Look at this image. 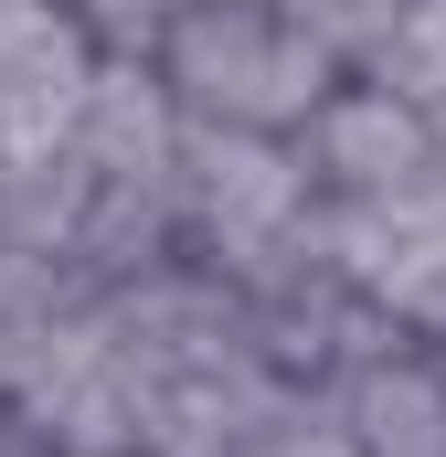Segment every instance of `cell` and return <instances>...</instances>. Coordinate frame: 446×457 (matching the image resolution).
I'll use <instances>...</instances> for the list:
<instances>
[{
  "mask_svg": "<svg viewBox=\"0 0 446 457\" xmlns=\"http://www.w3.org/2000/svg\"><path fill=\"white\" fill-rule=\"evenodd\" d=\"M149 75L170 86V107H181V117L298 138L309 107L330 96L351 64H340L330 43H309L277 0H181L170 32H160V54H149Z\"/></svg>",
  "mask_w": 446,
  "mask_h": 457,
  "instance_id": "1",
  "label": "cell"
},
{
  "mask_svg": "<svg viewBox=\"0 0 446 457\" xmlns=\"http://www.w3.org/2000/svg\"><path fill=\"white\" fill-rule=\"evenodd\" d=\"M170 181H181V234H192L202 266H234V255L298 234V213L319 203L298 138H277V128H213V117H181V170Z\"/></svg>",
  "mask_w": 446,
  "mask_h": 457,
  "instance_id": "2",
  "label": "cell"
},
{
  "mask_svg": "<svg viewBox=\"0 0 446 457\" xmlns=\"http://www.w3.org/2000/svg\"><path fill=\"white\" fill-rule=\"evenodd\" d=\"M298 160H309V192H319V203H446L436 117L404 107V96L372 86V75H340L330 96L309 107Z\"/></svg>",
  "mask_w": 446,
  "mask_h": 457,
  "instance_id": "3",
  "label": "cell"
},
{
  "mask_svg": "<svg viewBox=\"0 0 446 457\" xmlns=\"http://www.w3.org/2000/svg\"><path fill=\"white\" fill-rule=\"evenodd\" d=\"M319 394H330L351 457H446V351L393 341L351 372H330Z\"/></svg>",
  "mask_w": 446,
  "mask_h": 457,
  "instance_id": "4",
  "label": "cell"
},
{
  "mask_svg": "<svg viewBox=\"0 0 446 457\" xmlns=\"http://www.w3.org/2000/svg\"><path fill=\"white\" fill-rule=\"evenodd\" d=\"M64 149L86 160V181H170V170H181V107H170V86H160L149 64L96 54Z\"/></svg>",
  "mask_w": 446,
  "mask_h": 457,
  "instance_id": "5",
  "label": "cell"
},
{
  "mask_svg": "<svg viewBox=\"0 0 446 457\" xmlns=\"http://www.w3.org/2000/svg\"><path fill=\"white\" fill-rule=\"evenodd\" d=\"M372 86H393L404 107L446 117V0H404L393 11V32L372 43V64H361Z\"/></svg>",
  "mask_w": 446,
  "mask_h": 457,
  "instance_id": "6",
  "label": "cell"
},
{
  "mask_svg": "<svg viewBox=\"0 0 446 457\" xmlns=\"http://www.w3.org/2000/svg\"><path fill=\"white\" fill-rule=\"evenodd\" d=\"M277 11H287L309 43H330L340 64L361 75V64H372V43L393 32V11H404V0H277Z\"/></svg>",
  "mask_w": 446,
  "mask_h": 457,
  "instance_id": "7",
  "label": "cell"
},
{
  "mask_svg": "<svg viewBox=\"0 0 446 457\" xmlns=\"http://www.w3.org/2000/svg\"><path fill=\"white\" fill-rule=\"evenodd\" d=\"M64 11H75V32H86L96 54H117V64H149L181 0H64Z\"/></svg>",
  "mask_w": 446,
  "mask_h": 457,
  "instance_id": "8",
  "label": "cell"
},
{
  "mask_svg": "<svg viewBox=\"0 0 446 457\" xmlns=\"http://www.w3.org/2000/svg\"><path fill=\"white\" fill-rule=\"evenodd\" d=\"M0 457H75V447H43L32 426H11V447H0Z\"/></svg>",
  "mask_w": 446,
  "mask_h": 457,
  "instance_id": "9",
  "label": "cell"
},
{
  "mask_svg": "<svg viewBox=\"0 0 446 457\" xmlns=\"http://www.w3.org/2000/svg\"><path fill=\"white\" fill-rule=\"evenodd\" d=\"M0 447H11V394H0Z\"/></svg>",
  "mask_w": 446,
  "mask_h": 457,
  "instance_id": "10",
  "label": "cell"
}]
</instances>
